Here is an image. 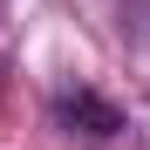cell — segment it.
I'll list each match as a JSON object with an SVG mask.
<instances>
[{"mask_svg":"<svg viewBox=\"0 0 150 150\" xmlns=\"http://www.w3.org/2000/svg\"><path fill=\"white\" fill-rule=\"evenodd\" d=\"M48 109H55V123H62L68 137H116V130H123V109L103 103L96 89H55Z\"/></svg>","mask_w":150,"mask_h":150,"instance_id":"obj_1","label":"cell"}]
</instances>
